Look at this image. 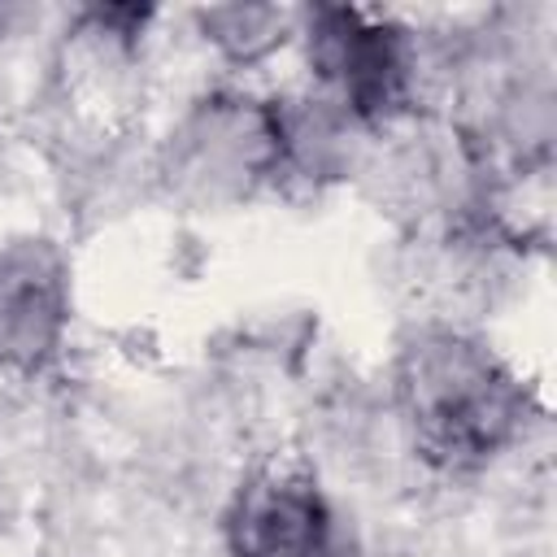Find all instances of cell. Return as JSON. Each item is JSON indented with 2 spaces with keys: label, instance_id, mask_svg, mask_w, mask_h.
Returning <instances> with one entry per match:
<instances>
[{
  "label": "cell",
  "instance_id": "cell-2",
  "mask_svg": "<svg viewBox=\"0 0 557 557\" xmlns=\"http://www.w3.org/2000/svg\"><path fill=\"white\" fill-rule=\"evenodd\" d=\"M309 61L357 122H387L409 104V30L387 13L322 4L309 13Z\"/></svg>",
  "mask_w": 557,
  "mask_h": 557
},
{
  "label": "cell",
  "instance_id": "cell-1",
  "mask_svg": "<svg viewBox=\"0 0 557 557\" xmlns=\"http://www.w3.org/2000/svg\"><path fill=\"white\" fill-rule=\"evenodd\" d=\"M396 405L422 461L461 474L513 444L527 396L479 339L422 331L396 361Z\"/></svg>",
  "mask_w": 557,
  "mask_h": 557
},
{
  "label": "cell",
  "instance_id": "cell-5",
  "mask_svg": "<svg viewBox=\"0 0 557 557\" xmlns=\"http://www.w3.org/2000/svg\"><path fill=\"white\" fill-rule=\"evenodd\" d=\"M205 26H213V39H222L235 57H257L274 39H283V35H274V26L283 30L278 9H213V13H205Z\"/></svg>",
  "mask_w": 557,
  "mask_h": 557
},
{
  "label": "cell",
  "instance_id": "cell-4",
  "mask_svg": "<svg viewBox=\"0 0 557 557\" xmlns=\"http://www.w3.org/2000/svg\"><path fill=\"white\" fill-rule=\"evenodd\" d=\"M61 331V270L44 248L0 261V366L35 370Z\"/></svg>",
  "mask_w": 557,
  "mask_h": 557
},
{
  "label": "cell",
  "instance_id": "cell-3",
  "mask_svg": "<svg viewBox=\"0 0 557 557\" xmlns=\"http://www.w3.org/2000/svg\"><path fill=\"white\" fill-rule=\"evenodd\" d=\"M231 557H335V513L296 466L257 470L226 513Z\"/></svg>",
  "mask_w": 557,
  "mask_h": 557
}]
</instances>
